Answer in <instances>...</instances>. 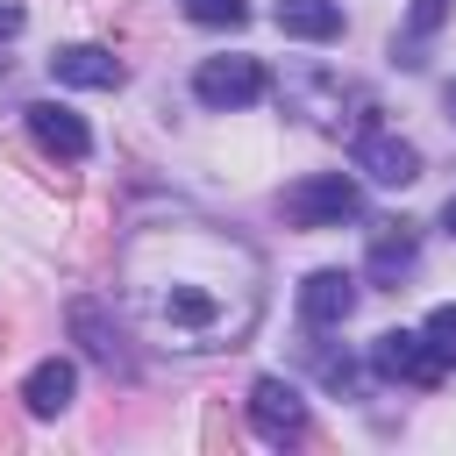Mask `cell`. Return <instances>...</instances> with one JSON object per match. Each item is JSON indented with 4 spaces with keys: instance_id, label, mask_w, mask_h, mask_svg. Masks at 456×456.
Wrapping results in <instances>:
<instances>
[{
    "instance_id": "30bf717a",
    "label": "cell",
    "mask_w": 456,
    "mask_h": 456,
    "mask_svg": "<svg viewBox=\"0 0 456 456\" xmlns=\"http://www.w3.org/2000/svg\"><path fill=\"white\" fill-rule=\"evenodd\" d=\"M71 335H78V349H86L93 363H107V370H121V363H128L121 328L107 321V306H100V299H71Z\"/></svg>"
},
{
    "instance_id": "ba28073f",
    "label": "cell",
    "mask_w": 456,
    "mask_h": 456,
    "mask_svg": "<svg viewBox=\"0 0 456 456\" xmlns=\"http://www.w3.org/2000/svg\"><path fill=\"white\" fill-rule=\"evenodd\" d=\"M349 314H356V278L349 271H314L299 285V321L306 328H342Z\"/></svg>"
},
{
    "instance_id": "4fadbf2b",
    "label": "cell",
    "mask_w": 456,
    "mask_h": 456,
    "mask_svg": "<svg viewBox=\"0 0 456 456\" xmlns=\"http://www.w3.org/2000/svg\"><path fill=\"white\" fill-rule=\"evenodd\" d=\"M271 21H278L285 36H299V43H335V36H342V7H335V0H278Z\"/></svg>"
},
{
    "instance_id": "9a60e30c",
    "label": "cell",
    "mask_w": 456,
    "mask_h": 456,
    "mask_svg": "<svg viewBox=\"0 0 456 456\" xmlns=\"http://www.w3.org/2000/svg\"><path fill=\"white\" fill-rule=\"evenodd\" d=\"M185 7V21H200V28H242L249 21V0H178Z\"/></svg>"
},
{
    "instance_id": "d6986e66",
    "label": "cell",
    "mask_w": 456,
    "mask_h": 456,
    "mask_svg": "<svg viewBox=\"0 0 456 456\" xmlns=\"http://www.w3.org/2000/svg\"><path fill=\"white\" fill-rule=\"evenodd\" d=\"M449 114H456V86H449Z\"/></svg>"
},
{
    "instance_id": "9c48e42d",
    "label": "cell",
    "mask_w": 456,
    "mask_h": 456,
    "mask_svg": "<svg viewBox=\"0 0 456 456\" xmlns=\"http://www.w3.org/2000/svg\"><path fill=\"white\" fill-rule=\"evenodd\" d=\"M28 135H36L50 157H64V164H78V157L93 150V128H86L71 107H57V100H36V107H28Z\"/></svg>"
},
{
    "instance_id": "277c9868",
    "label": "cell",
    "mask_w": 456,
    "mask_h": 456,
    "mask_svg": "<svg viewBox=\"0 0 456 456\" xmlns=\"http://www.w3.org/2000/svg\"><path fill=\"white\" fill-rule=\"evenodd\" d=\"M264 64L256 57H207L200 71H192V93L207 100V107H249V100H264Z\"/></svg>"
},
{
    "instance_id": "7a4b0ae2",
    "label": "cell",
    "mask_w": 456,
    "mask_h": 456,
    "mask_svg": "<svg viewBox=\"0 0 456 456\" xmlns=\"http://www.w3.org/2000/svg\"><path fill=\"white\" fill-rule=\"evenodd\" d=\"M356 214H363V192H356L349 171H314V178H299L285 192V221L292 228H342Z\"/></svg>"
},
{
    "instance_id": "e0dca14e",
    "label": "cell",
    "mask_w": 456,
    "mask_h": 456,
    "mask_svg": "<svg viewBox=\"0 0 456 456\" xmlns=\"http://www.w3.org/2000/svg\"><path fill=\"white\" fill-rule=\"evenodd\" d=\"M14 28H21V7H0V43H7Z\"/></svg>"
},
{
    "instance_id": "3957f363",
    "label": "cell",
    "mask_w": 456,
    "mask_h": 456,
    "mask_svg": "<svg viewBox=\"0 0 456 456\" xmlns=\"http://www.w3.org/2000/svg\"><path fill=\"white\" fill-rule=\"evenodd\" d=\"M249 428L264 435V442H299L306 435V399H299V385L292 378H256L249 385Z\"/></svg>"
},
{
    "instance_id": "8fae6325",
    "label": "cell",
    "mask_w": 456,
    "mask_h": 456,
    "mask_svg": "<svg viewBox=\"0 0 456 456\" xmlns=\"http://www.w3.org/2000/svg\"><path fill=\"white\" fill-rule=\"evenodd\" d=\"M413 249H420V235H413V221H378L370 228V278L378 285H399V271H413Z\"/></svg>"
},
{
    "instance_id": "8992f818",
    "label": "cell",
    "mask_w": 456,
    "mask_h": 456,
    "mask_svg": "<svg viewBox=\"0 0 456 456\" xmlns=\"http://www.w3.org/2000/svg\"><path fill=\"white\" fill-rule=\"evenodd\" d=\"M356 171H363L370 185H392V192H399V185H413V178H420V150L370 121V128L356 135Z\"/></svg>"
},
{
    "instance_id": "ac0fdd59",
    "label": "cell",
    "mask_w": 456,
    "mask_h": 456,
    "mask_svg": "<svg viewBox=\"0 0 456 456\" xmlns=\"http://www.w3.org/2000/svg\"><path fill=\"white\" fill-rule=\"evenodd\" d=\"M442 228H449V235H456V192H449V207H442Z\"/></svg>"
},
{
    "instance_id": "2e32d148",
    "label": "cell",
    "mask_w": 456,
    "mask_h": 456,
    "mask_svg": "<svg viewBox=\"0 0 456 456\" xmlns=\"http://www.w3.org/2000/svg\"><path fill=\"white\" fill-rule=\"evenodd\" d=\"M420 342H428L442 363H456V306H435V314H428V328H420Z\"/></svg>"
},
{
    "instance_id": "52a82bcc",
    "label": "cell",
    "mask_w": 456,
    "mask_h": 456,
    "mask_svg": "<svg viewBox=\"0 0 456 456\" xmlns=\"http://www.w3.org/2000/svg\"><path fill=\"white\" fill-rule=\"evenodd\" d=\"M50 78H57V86H93V93H114V86L128 78V64H121L114 50H100V43H64V50H50Z\"/></svg>"
},
{
    "instance_id": "7c38bea8",
    "label": "cell",
    "mask_w": 456,
    "mask_h": 456,
    "mask_svg": "<svg viewBox=\"0 0 456 456\" xmlns=\"http://www.w3.org/2000/svg\"><path fill=\"white\" fill-rule=\"evenodd\" d=\"M71 392H78V370H71L64 356H50V363H36V370H28L21 406H28L36 420H50V413H64V406H71Z\"/></svg>"
},
{
    "instance_id": "5bb4252c",
    "label": "cell",
    "mask_w": 456,
    "mask_h": 456,
    "mask_svg": "<svg viewBox=\"0 0 456 456\" xmlns=\"http://www.w3.org/2000/svg\"><path fill=\"white\" fill-rule=\"evenodd\" d=\"M449 14H456V0H413V7H406V57H399V64H420V43H428Z\"/></svg>"
},
{
    "instance_id": "5b68a950",
    "label": "cell",
    "mask_w": 456,
    "mask_h": 456,
    "mask_svg": "<svg viewBox=\"0 0 456 456\" xmlns=\"http://www.w3.org/2000/svg\"><path fill=\"white\" fill-rule=\"evenodd\" d=\"M370 370H378V378H406V385H442L449 363H442L413 328H385V335L370 342Z\"/></svg>"
},
{
    "instance_id": "6da1fadb",
    "label": "cell",
    "mask_w": 456,
    "mask_h": 456,
    "mask_svg": "<svg viewBox=\"0 0 456 456\" xmlns=\"http://www.w3.org/2000/svg\"><path fill=\"white\" fill-rule=\"evenodd\" d=\"M121 306L128 321L178 356L242 349L264 314V256L207 221H150L121 242Z\"/></svg>"
}]
</instances>
